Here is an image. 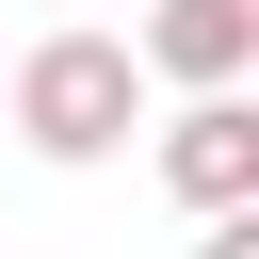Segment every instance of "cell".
<instances>
[{"label":"cell","mask_w":259,"mask_h":259,"mask_svg":"<svg viewBox=\"0 0 259 259\" xmlns=\"http://www.w3.org/2000/svg\"><path fill=\"white\" fill-rule=\"evenodd\" d=\"M0 130L32 146V162H113L130 130H146V65H130V32H32V49H0Z\"/></svg>","instance_id":"6da1fadb"},{"label":"cell","mask_w":259,"mask_h":259,"mask_svg":"<svg viewBox=\"0 0 259 259\" xmlns=\"http://www.w3.org/2000/svg\"><path fill=\"white\" fill-rule=\"evenodd\" d=\"M162 178H178V210H243V194H259V113H243V81H194V97L162 113Z\"/></svg>","instance_id":"7a4b0ae2"},{"label":"cell","mask_w":259,"mask_h":259,"mask_svg":"<svg viewBox=\"0 0 259 259\" xmlns=\"http://www.w3.org/2000/svg\"><path fill=\"white\" fill-rule=\"evenodd\" d=\"M130 65L178 81V97H194V81H243V65H259V0H146V16H130Z\"/></svg>","instance_id":"3957f363"},{"label":"cell","mask_w":259,"mask_h":259,"mask_svg":"<svg viewBox=\"0 0 259 259\" xmlns=\"http://www.w3.org/2000/svg\"><path fill=\"white\" fill-rule=\"evenodd\" d=\"M194 227H210L194 259H259V194H243V210H194Z\"/></svg>","instance_id":"277c9868"}]
</instances>
